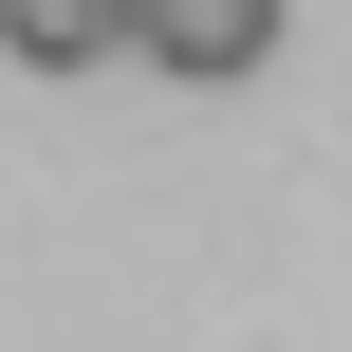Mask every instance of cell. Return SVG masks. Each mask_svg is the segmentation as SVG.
Instances as JSON below:
<instances>
[{"instance_id": "6da1fadb", "label": "cell", "mask_w": 352, "mask_h": 352, "mask_svg": "<svg viewBox=\"0 0 352 352\" xmlns=\"http://www.w3.org/2000/svg\"><path fill=\"white\" fill-rule=\"evenodd\" d=\"M130 56H148V74H186V93H223V74H260V56H278V0H130Z\"/></svg>"}, {"instance_id": "7a4b0ae2", "label": "cell", "mask_w": 352, "mask_h": 352, "mask_svg": "<svg viewBox=\"0 0 352 352\" xmlns=\"http://www.w3.org/2000/svg\"><path fill=\"white\" fill-rule=\"evenodd\" d=\"M0 56L19 74H93V56H130V0H0Z\"/></svg>"}]
</instances>
